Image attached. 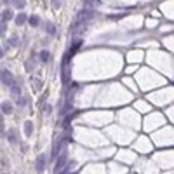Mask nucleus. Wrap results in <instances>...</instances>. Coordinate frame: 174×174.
<instances>
[{
  "label": "nucleus",
  "mask_w": 174,
  "mask_h": 174,
  "mask_svg": "<svg viewBox=\"0 0 174 174\" xmlns=\"http://www.w3.org/2000/svg\"><path fill=\"white\" fill-rule=\"evenodd\" d=\"M92 14H94V12H92L91 9H89V10H87V9H85V10H82V12L77 16V21H75V24H73V30H75V31H78L84 24H87V21L92 17Z\"/></svg>",
  "instance_id": "obj_1"
},
{
  "label": "nucleus",
  "mask_w": 174,
  "mask_h": 174,
  "mask_svg": "<svg viewBox=\"0 0 174 174\" xmlns=\"http://www.w3.org/2000/svg\"><path fill=\"white\" fill-rule=\"evenodd\" d=\"M45 162H47L45 153H40V155L37 157V162H35V169H37V173H44V169H45Z\"/></svg>",
  "instance_id": "obj_2"
},
{
  "label": "nucleus",
  "mask_w": 174,
  "mask_h": 174,
  "mask_svg": "<svg viewBox=\"0 0 174 174\" xmlns=\"http://www.w3.org/2000/svg\"><path fill=\"white\" fill-rule=\"evenodd\" d=\"M2 84L3 85H12L14 84V77H12V73L9 71V70H2Z\"/></svg>",
  "instance_id": "obj_3"
},
{
  "label": "nucleus",
  "mask_w": 174,
  "mask_h": 174,
  "mask_svg": "<svg viewBox=\"0 0 174 174\" xmlns=\"http://www.w3.org/2000/svg\"><path fill=\"white\" fill-rule=\"evenodd\" d=\"M28 19H30V17H28V16H26L24 12H19V14L16 16V19H14V21H16V24H24V23H26Z\"/></svg>",
  "instance_id": "obj_4"
},
{
  "label": "nucleus",
  "mask_w": 174,
  "mask_h": 174,
  "mask_svg": "<svg viewBox=\"0 0 174 174\" xmlns=\"http://www.w3.org/2000/svg\"><path fill=\"white\" fill-rule=\"evenodd\" d=\"M64 162H66V153L63 152V153H61V157H59V159H58V162H56V171L63 169V167H64Z\"/></svg>",
  "instance_id": "obj_5"
},
{
  "label": "nucleus",
  "mask_w": 174,
  "mask_h": 174,
  "mask_svg": "<svg viewBox=\"0 0 174 174\" xmlns=\"http://www.w3.org/2000/svg\"><path fill=\"white\" fill-rule=\"evenodd\" d=\"M12 17V10H9V9H5L3 12H2V23H7L9 19Z\"/></svg>",
  "instance_id": "obj_6"
},
{
  "label": "nucleus",
  "mask_w": 174,
  "mask_h": 174,
  "mask_svg": "<svg viewBox=\"0 0 174 174\" xmlns=\"http://www.w3.org/2000/svg\"><path fill=\"white\" fill-rule=\"evenodd\" d=\"M10 92H12V96H14V98H21V89H19L16 84H12V85H10Z\"/></svg>",
  "instance_id": "obj_7"
},
{
  "label": "nucleus",
  "mask_w": 174,
  "mask_h": 174,
  "mask_svg": "<svg viewBox=\"0 0 174 174\" xmlns=\"http://www.w3.org/2000/svg\"><path fill=\"white\" fill-rule=\"evenodd\" d=\"M31 131H33L31 122H30V120H28V122H24V134H26V136H31Z\"/></svg>",
  "instance_id": "obj_8"
},
{
  "label": "nucleus",
  "mask_w": 174,
  "mask_h": 174,
  "mask_svg": "<svg viewBox=\"0 0 174 174\" xmlns=\"http://www.w3.org/2000/svg\"><path fill=\"white\" fill-rule=\"evenodd\" d=\"M28 23H30L31 26H38V23H40V17H38V16H30Z\"/></svg>",
  "instance_id": "obj_9"
},
{
  "label": "nucleus",
  "mask_w": 174,
  "mask_h": 174,
  "mask_svg": "<svg viewBox=\"0 0 174 174\" xmlns=\"http://www.w3.org/2000/svg\"><path fill=\"white\" fill-rule=\"evenodd\" d=\"M2 112H3V113H10V112H12V105L7 103V101L2 103Z\"/></svg>",
  "instance_id": "obj_10"
},
{
  "label": "nucleus",
  "mask_w": 174,
  "mask_h": 174,
  "mask_svg": "<svg viewBox=\"0 0 174 174\" xmlns=\"http://www.w3.org/2000/svg\"><path fill=\"white\" fill-rule=\"evenodd\" d=\"M45 30H47V33H49V35H54V33H56V26H54L52 23H47Z\"/></svg>",
  "instance_id": "obj_11"
},
{
  "label": "nucleus",
  "mask_w": 174,
  "mask_h": 174,
  "mask_svg": "<svg viewBox=\"0 0 174 174\" xmlns=\"http://www.w3.org/2000/svg\"><path fill=\"white\" fill-rule=\"evenodd\" d=\"M49 58H51V52H49V51H42V52H40V59H42L44 63L49 61Z\"/></svg>",
  "instance_id": "obj_12"
},
{
  "label": "nucleus",
  "mask_w": 174,
  "mask_h": 174,
  "mask_svg": "<svg viewBox=\"0 0 174 174\" xmlns=\"http://www.w3.org/2000/svg\"><path fill=\"white\" fill-rule=\"evenodd\" d=\"M14 5H16L17 9H24V5H26V2H24V0H14Z\"/></svg>",
  "instance_id": "obj_13"
},
{
  "label": "nucleus",
  "mask_w": 174,
  "mask_h": 174,
  "mask_svg": "<svg viewBox=\"0 0 174 174\" xmlns=\"http://www.w3.org/2000/svg\"><path fill=\"white\" fill-rule=\"evenodd\" d=\"M17 44H19V38H17V37H10L9 45H12V47H14V45H17Z\"/></svg>",
  "instance_id": "obj_14"
},
{
  "label": "nucleus",
  "mask_w": 174,
  "mask_h": 174,
  "mask_svg": "<svg viewBox=\"0 0 174 174\" xmlns=\"http://www.w3.org/2000/svg\"><path fill=\"white\" fill-rule=\"evenodd\" d=\"M61 5H63V0H52V7L54 9H59Z\"/></svg>",
  "instance_id": "obj_15"
},
{
  "label": "nucleus",
  "mask_w": 174,
  "mask_h": 174,
  "mask_svg": "<svg viewBox=\"0 0 174 174\" xmlns=\"http://www.w3.org/2000/svg\"><path fill=\"white\" fill-rule=\"evenodd\" d=\"M9 141H10V143H16V138H14V131H9Z\"/></svg>",
  "instance_id": "obj_16"
},
{
  "label": "nucleus",
  "mask_w": 174,
  "mask_h": 174,
  "mask_svg": "<svg viewBox=\"0 0 174 174\" xmlns=\"http://www.w3.org/2000/svg\"><path fill=\"white\" fill-rule=\"evenodd\" d=\"M33 82H35V87H37V89H40V87H42V82H40V78H33Z\"/></svg>",
  "instance_id": "obj_17"
},
{
  "label": "nucleus",
  "mask_w": 174,
  "mask_h": 174,
  "mask_svg": "<svg viewBox=\"0 0 174 174\" xmlns=\"http://www.w3.org/2000/svg\"><path fill=\"white\" fill-rule=\"evenodd\" d=\"M17 105H19V106H24V105H26V99H24V98H19V99H17Z\"/></svg>",
  "instance_id": "obj_18"
},
{
  "label": "nucleus",
  "mask_w": 174,
  "mask_h": 174,
  "mask_svg": "<svg viewBox=\"0 0 174 174\" xmlns=\"http://www.w3.org/2000/svg\"><path fill=\"white\" fill-rule=\"evenodd\" d=\"M5 28H7V26H5V23H2V28H0V31H2V35L5 33Z\"/></svg>",
  "instance_id": "obj_19"
},
{
  "label": "nucleus",
  "mask_w": 174,
  "mask_h": 174,
  "mask_svg": "<svg viewBox=\"0 0 174 174\" xmlns=\"http://www.w3.org/2000/svg\"><path fill=\"white\" fill-rule=\"evenodd\" d=\"M44 112H45V113H51V106H49V105H47V106H45V108H44Z\"/></svg>",
  "instance_id": "obj_20"
}]
</instances>
